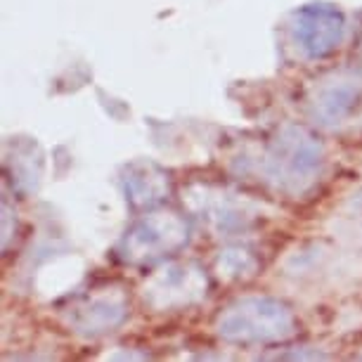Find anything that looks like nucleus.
Here are the masks:
<instances>
[{
	"instance_id": "nucleus-4",
	"label": "nucleus",
	"mask_w": 362,
	"mask_h": 362,
	"mask_svg": "<svg viewBox=\"0 0 362 362\" xmlns=\"http://www.w3.org/2000/svg\"><path fill=\"white\" fill-rule=\"evenodd\" d=\"M209 293V277L197 263L161 265L142 284V298L152 310L168 313L199 303Z\"/></svg>"
},
{
	"instance_id": "nucleus-6",
	"label": "nucleus",
	"mask_w": 362,
	"mask_h": 362,
	"mask_svg": "<svg viewBox=\"0 0 362 362\" xmlns=\"http://www.w3.org/2000/svg\"><path fill=\"white\" fill-rule=\"evenodd\" d=\"M128 315L126 293L116 286H105V289H93L90 293L81 296L69 308V325L74 332L83 337H100L116 329Z\"/></svg>"
},
{
	"instance_id": "nucleus-2",
	"label": "nucleus",
	"mask_w": 362,
	"mask_h": 362,
	"mask_svg": "<svg viewBox=\"0 0 362 362\" xmlns=\"http://www.w3.org/2000/svg\"><path fill=\"white\" fill-rule=\"evenodd\" d=\"M325 147L320 138L300 126H286L265 149V177L286 194L305 192L322 170Z\"/></svg>"
},
{
	"instance_id": "nucleus-7",
	"label": "nucleus",
	"mask_w": 362,
	"mask_h": 362,
	"mask_svg": "<svg viewBox=\"0 0 362 362\" xmlns=\"http://www.w3.org/2000/svg\"><path fill=\"white\" fill-rule=\"evenodd\" d=\"M126 202L133 209H152L161 204L170 192V177L161 166L152 161H133L124 168L121 175Z\"/></svg>"
},
{
	"instance_id": "nucleus-10",
	"label": "nucleus",
	"mask_w": 362,
	"mask_h": 362,
	"mask_svg": "<svg viewBox=\"0 0 362 362\" xmlns=\"http://www.w3.org/2000/svg\"><path fill=\"white\" fill-rule=\"evenodd\" d=\"M261 261L247 247H230L218 256V270L225 279H249L254 277Z\"/></svg>"
},
{
	"instance_id": "nucleus-3",
	"label": "nucleus",
	"mask_w": 362,
	"mask_h": 362,
	"mask_svg": "<svg viewBox=\"0 0 362 362\" xmlns=\"http://www.w3.org/2000/svg\"><path fill=\"white\" fill-rule=\"evenodd\" d=\"M192 228L185 216L175 211H149L126 230L116 244V256L128 265H152L185 249Z\"/></svg>"
},
{
	"instance_id": "nucleus-1",
	"label": "nucleus",
	"mask_w": 362,
	"mask_h": 362,
	"mask_svg": "<svg viewBox=\"0 0 362 362\" xmlns=\"http://www.w3.org/2000/svg\"><path fill=\"white\" fill-rule=\"evenodd\" d=\"M296 317L279 298L244 296L230 303L216 320L218 337L230 344H277L296 334Z\"/></svg>"
},
{
	"instance_id": "nucleus-9",
	"label": "nucleus",
	"mask_w": 362,
	"mask_h": 362,
	"mask_svg": "<svg viewBox=\"0 0 362 362\" xmlns=\"http://www.w3.org/2000/svg\"><path fill=\"white\" fill-rule=\"evenodd\" d=\"M360 86L353 81H337L320 93V98L315 100V114L322 124H341L360 102Z\"/></svg>"
},
{
	"instance_id": "nucleus-5",
	"label": "nucleus",
	"mask_w": 362,
	"mask_h": 362,
	"mask_svg": "<svg viewBox=\"0 0 362 362\" xmlns=\"http://www.w3.org/2000/svg\"><path fill=\"white\" fill-rule=\"evenodd\" d=\"M291 40L305 59H325L341 47L346 38V17L337 5L310 3L298 8L289 22Z\"/></svg>"
},
{
	"instance_id": "nucleus-8",
	"label": "nucleus",
	"mask_w": 362,
	"mask_h": 362,
	"mask_svg": "<svg viewBox=\"0 0 362 362\" xmlns=\"http://www.w3.org/2000/svg\"><path fill=\"white\" fill-rule=\"evenodd\" d=\"M189 197H192V206L199 211L202 218H206L218 230L242 228V225H247L254 218L247 211V202L237 194L202 187V194L192 192Z\"/></svg>"
}]
</instances>
